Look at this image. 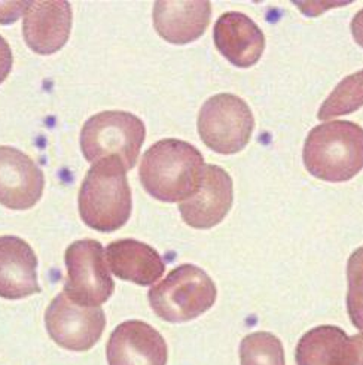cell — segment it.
Instances as JSON below:
<instances>
[{
	"mask_svg": "<svg viewBox=\"0 0 363 365\" xmlns=\"http://www.w3.org/2000/svg\"><path fill=\"white\" fill-rule=\"evenodd\" d=\"M204 158L195 146L162 139L143 154L139 176L146 192L164 203L185 202L201 185Z\"/></svg>",
	"mask_w": 363,
	"mask_h": 365,
	"instance_id": "cell-1",
	"label": "cell"
},
{
	"mask_svg": "<svg viewBox=\"0 0 363 365\" xmlns=\"http://www.w3.org/2000/svg\"><path fill=\"white\" fill-rule=\"evenodd\" d=\"M80 220L100 233H112L127 224L133 209L127 169L115 157L93 164L79 190Z\"/></svg>",
	"mask_w": 363,
	"mask_h": 365,
	"instance_id": "cell-2",
	"label": "cell"
},
{
	"mask_svg": "<svg viewBox=\"0 0 363 365\" xmlns=\"http://www.w3.org/2000/svg\"><path fill=\"white\" fill-rule=\"evenodd\" d=\"M304 164L320 180H350L363 169V128L350 121L315 127L304 145Z\"/></svg>",
	"mask_w": 363,
	"mask_h": 365,
	"instance_id": "cell-3",
	"label": "cell"
},
{
	"mask_svg": "<svg viewBox=\"0 0 363 365\" xmlns=\"http://www.w3.org/2000/svg\"><path fill=\"white\" fill-rule=\"evenodd\" d=\"M149 303L167 322H188L201 317L216 302L218 289L211 277L192 264L179 265L149 289Z\"/></svg>",
	"mask_w": 363,
	"mask_h": 365,
	"instance_id": "cell-4",
	"label": "cell"
},
{
	"mask_svg": "<svg viewBox=\"0 0 363 365\" xmlns=\"http://www.w3.org/2000/svg\"><path fill=\"white\" fill-rule=\"evenodd\" d=\"M146 139V127L136 115L106 110L91 117L80 131V149L85 160L97 163L118 158L127 170L136 165Z\"/></svg>",
	"mask_w": 363,
	"mask_h": 365,
	"instance_id": "cell-5",
	"label": "cell"
},
{
	"mask_svg": "<svg viewBox=\"0 0 363 365\" xmlns=\"http://www.w3.org/2000/svg\"><path fill=\"white\" fill-rule=\"evenodd\" d=\"M255 130L253 113L243 98L222 93L210 97L198 115V133L211 151L222 155L240 153Z\"/></svg>",
	"mask_w": 363,
	"mask_h": 365,
	"instance_id": "cell-6",
	"label": "cell"
},
{
	"mask_svg": "<svg viewBox=\"0 0 363 365\" xmlns=\"http://www.w3.org/2000/svg\"><path fill=\"white\" fill-rule=\"evenodd\" d=\"M68 279L64 294L79 306L98 307L115 291L113 279L106 264V252L100 242L84 239L65 249Z\"/></svg>",
	"mask_w": 363,
	"mask_h": 365,
	"instance_id": "cell-7",
	"label": "cell"
},
{
	"mask_svg": "<svg viewBox=\"0 0 363 365\" xmlns=\"http://www.w3.org/2000/svg\"><path fill=\"white\" fill-rule=\"evenodd\" d=\"M45 325L49 337L58 346L73 352H87L100 340L106 317L103 309L79 306L61 292L46 309Z\"/></svg>",
	"mask_w": 363,
	"mask_h": 365,
	"instance_id": "cell-8",
	"label": "cell"
},
{
	"mask_svg": "<svg viewBox=\"0 0 363 365\" xmlns=\"http://www.w3.org/2000/svg\"><path fill=\"white\" fill-rule=\"evenodd\" d=\"M234 200L233 179L219 165L206 164L201 185L194 195L179 205V210L189 227L207 230L218 225L228 215Z\"/></svg>",
	"mask_w": 363,
	"mask_h": 365,
	"instance_id": "cell-9",
	"label": "cell"
},
{
	"mask_svg": "<svg viewBox=\"0 0 363 365\" xmlns=\"http://www.w3.org/2000/svg\"><path fill=\"white\" fill-rule=\"evenodd\" d=\"M45 176L27 154L12 146H0V203L8 209L26 210L43 194Z\"/></svg>",
	"mask_w": 363,
	"mask_h": 365,
	"instance_id": "cell-10",
	"label": "cell"
},
{
	"mask_svg": "<svg viewBox=\"0 0 363 365\" xmlns=\"http://www.w3.org/2000/svg\"><path fill=\"white\" fill-rule=\"evenodd\" d=\"M296 365H363V333L349 337L335 325L305 333L296 346Z\"/></svg>",
	"mask_w": 363,
	"mask_h": 365,
	"instance_id": "cell-11",
	"label": "cell"
},
{
	"mask_svg": "<svg viewBox=\"0 0 363 365\" xmlns=\"http://www.w3.org/2000/svg\"><path fill=\"white\" fill-rule=\"evenodd\" d=\"M109 365H166L167 344L158 331L143 321H125L107 341Z\"/></svg>",
	"mask_w": 363,
	"mask_h": 365,
	"instance_id": "cell-12",
	"label": "cell"
},
{
	"mask_svg": "<svg viewBox=\"0 0 363 365\" xmlns=\"http://www.w3.org/2000/svg\"><path fill=\"white\" fill-rule=\"evenodd\" d=\"M72 30V8L65 0L30 2L23 21V35L31 51L54 54L65 45Z\"/></svg>",
	"mask_w": 363,
	"mask_h": 365,
	"instance_id": "cell-13",
	"label": "cell"
},
{
	"mask_svg": "<svg viewBox=\"0 0 363 365\" xmlns=\"http://www.w3.org/2000/svg\"><path fill=\"white\" fill-rule=\"evenodd\" d=\"M218 51L237 68L255 66L265 51V35L258 24L241 12L221 15L213 29Z\"/></svg>",
	"mask_w": 363,
	"mask_h": 365,
	"instance_id": "cell-14",
	"label": "cell"
},
{
	"mask_svg": "<svg viewBox=\"0 0 363 365\" xmlns=\"http://www.w3.org/2000/svg\"><path fill=\"white\" fill-rule=\"evenodd\" d=\"M39 292L35 251L20 237L0 236V297L21 300Z\"/></svg>",
	"mask_w": 363,
	"mask_h": 365,
	"instance_id": "cell-15",
	"label": "cell"
},
{
	"mask_svg": "<svg viewBox=\"0 0 363 365\" xmlns=\"http://www.w3.org/2000/svg\"><path fill=\"white\" fill-rule=\"evenodd\" d=\"M154 26L174 45H186L204 35L211 16L210 2H155Z\"/></svg>",
	"mask_w": 363,
	"mask_h": 365,
	"instance_id": "cell-16",
	"label": "cell"
},
{
	"mask_svg": "<svg viewBox=\"0 0 363 365\" xmlns=\"http://www.w3.org/2000/svg\"><path fill=\"white\" fill-rule=\"evenodd\" d=\"M106 259L115 276L140 287L154 285L166 272L155 249L135 239L112 242L106 247Z\"/></svg>",
	"mask_w": 363,
	"mask_h": 365,
	"instance_id": "cell-17",
	"label": "cell"
},
{
	"mask_svg": "<svg viewBox=\"0 0 363 365\" xmlns=\"http://www.w3.org/2000/svg\"><path fill=\"white\" fill-rule=\"evenodd\" d=\"M363 106V71L344 78L335 90L322 103L317 118L326 121L329 118L350 115Z\"/></svg>",
	"mask_w": 363,
	"mask_h": 365,
	"instance_id": "cell-18",
	"label": "cell"
},
{
	"mask_svg": "<svg viewBox=\"0 0 363 365\" xmlns=\"http://www.w3.org/2000/svg\"><path fill=\"white\" fill-rule=\"evenodd\" d=\"M240 361L241 365H286L282 341L265 331L249 334L241 340Z\"/></svg>",
	"mask_w": 363,
	"mask_h": 365,
	"instance_id": "cell-19",
	"label": "cell"
},
{
	"mask_svg": "<svg viewBox=\"0 0 363 365\" xmlns=\"http://www.w3.org/2000/svg\"><path fill=\"white\" fill-rule=\"evenodd\" d=\"M347 310L352 324L363 333V246L356 249L347 264Z\"/></svg>",
	"mask_w": 363,
	"mask_h": 365,
	"instance_id": "cell-20",
	"label": "cell"
},
{
	"mask_svg": "<svg viewBox=\"0 0 363 365\" xmlns=\"http://www.w3.org/2000/svg\"><path fill=\"white\" fill-rule=\"evenodd\" d=\"M12 69V51L8 42L0 36V84L8 78Z\"/></svg>",
	"mask_w": 363,
	"mask_h": 365,
	"instance_id": "cell-21",
	"label": "cell"
},
{
	"mask_svg": "<svg viewBox=\"0 0 363 365\" xmlns=\"http://www.w3.org/2000/svg\"><path fill=\"white\" fill-rule=\"evenodd\" d=\"M352 35L357 45L363 48V9H360L352 21Z\"/></svg>",
	"mask_w": 363,
	"mask_h": 365,
	"instance_id": "cell-22",
	"label": "cell"
}]
</instances>
